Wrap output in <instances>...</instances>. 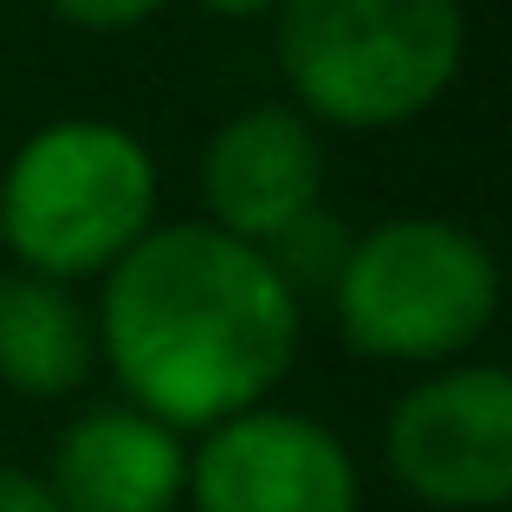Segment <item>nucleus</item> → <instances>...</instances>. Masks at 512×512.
<instances>
[{
    "instance_id": "nucleus-5",
    "label": "nucleus",
    "mask_w": 512,
    "mask_h": 512,
    "mask_svg": "<svg viewBox=\"0 0 512 512\" xmlns=\"http://www.w3.org/2000/svg\"><path fill=\"white\" fill-rule=\"evenodd\" d=\"M389 474L428 506L487 512L512 493V383L493 363L415 383L389 415Z\"/></svg>"
},
{
    "instance_id": "nucleus-8",
    "label": "nucleus",
    "mask_w": 512,
    "mask_h": 512,
    "mask_svg": "<svg viewBox=\"0 0 512 512\" xmlns=\"http://www.w3.org/2000/svg\"><path fill=\"white\" fill-rule=\"evenodd\" d=\"M46 487L59 512H169L188 487V454L143 409H91L65 428Z\"/></svg>"
},
{
    "instance_id": "nucleus-10",
    "label": "nucleus",
    "mask_w": 512,
    "mask_h": 512,
    "mask_svg": "<svg viewBox=\"0 0 512 512\" xmlns=\"http://www.w3.org/2000/svg\"><path fill=\"white\" fill-rule=\"evenodd\" d=\"M260 253H266V266L292 286V299H299V286H338V273L350 260V234L331 221L325 208H312L305 221H292L279 240H266Z\"/></svg>"
},
{
    "instance_id": "nucleus-11",
    "label": "nucleus",
    "mask_w": 512,
    "mask_h": 512,
    "mask_svg": "<svg viewBox=\"0 0 512 512\" xmlns=\"http://www.w3.org/2000/svg\"><path fill=\"white\" fill-rule=\"evenodd\" d=\"M52 7H59V20H72V26H91V33H117V26L150 20L163 0H52Z\"/></svg>"
},
{
    "instance_id": "nucleus-6",
    "label": "nucleus",
    "mask_w": 512,
    "mask_h": 512,
    "mask_svg": "<svg viewBox=\"0 0 512 512\" xmlns=\"http://www.w3.org/2000/svg\"><path fill=\"white\" fill-rule=\"evenodd\" d=\"M195 512H357V467L312 415L247 409L201 441Z\"/></svg>"
},
{
    "instance_id": "nucleus-7",
    "label": "nucleus",
    "mask_w": 512,
    "mask_h": 512,
    "mask_svg": "<svg viewBox=\"0 0 512 512\" xmlns=\"http://www.w3.org/2000/svg\"><path fill=\"white\" fill-rule=\"evenodd\" d=\"M201 195H208V227L227 240L266 247L292 221L318 208L325 195V143L286 104H253L234 124L214 130L208 156H201Z\"/></svg>"
},
{
    "instance_id": "nucleus-13",
    "label": "nucleus",
    "mask_w": 512,
    "mask_h": 512,
    "mask_svg": "<svg viewBox=\"0 0 512 512\" xmlns=\"http://www.w3.org/2000/svg\"><path fill=\"white\" fill-rule=\"evenodd\" d=\"M201 7H214L221 20H253V13H273L279 0H201Z\"/></svg>"
},
{
    "instance_id": "nucleus-12",
    "label": "nucleus",
    "mask_w": 512,
    "mask_h": 512,
    "mask_svg": "<svg viewBox=\"0 0 512 512\" xmlns=\"http://www.w3.org/2000/svg\"><path fill=\"white\" fill-rule=\"evenodd\" d=\"M0 512H59V500H52V487L39 474L0 461Z\"/></svg>"
},
{
    "instance_id": "nucleus-3",
    "label": "nucleus",
    "mask_w": 512,
    "mask_h": 512,
    "mask_svg": "<svg viewBox=\"0 0 512 512\" xmlns=\"http://www.w3.org/2000/svg\"><path fill=\"white\" fill-rule=\"evenodd\" d=\"M156 214V169L117 124H52L20 143L0 182V240L33 266V279L111 273Z\"/></svg>"
},
{
    "instance_id": "nucleus-2",
    "label": "nucleus",
    "mask_w": 512,
    "mask_h": 512,
    "mask_svg": "<svg viewBox=\"0 0 512 512\" xmlns=\"http://www.w3.org/2000/svg\"><path fill=\"white\" fill-rule=\"evenodd\" d=\"M273 13L299 104L350 130L422 117L467 52L461 0H279Z\"/></svg>"
},
{
    "instance_id": "nucleus-4",
    "label": "nucleus",
    "mask_w": 512,
    "mask_h": 512,
    "mask_svg": "<svg viewBox=\"0 0 512 512\" xmlns=\"http://www.w3.org/2000/svg\"><path fill=\"white\" fill-rule=\"evenodd\" d=\"M344 344L389 363L461 357L500 312V266L467 227L435 214H402L350 240L331 286Z\"/></svg>"
},
{
    "instance_id": "nucleus-9",
    "label": "nucleus",
    "mask_w": 512,
    "mask_h": 512,
    "mask_svg": "<svg viewBox=\"0 0 512 512\" xmlns=\"http://www.w3.org/2000/svg\"><path fill=\"white\" fill-rule=\"evenodd\" d=\"M91 318L65 286L0 273V383L20 396H65L91 376Z\"/></svg>"
},
{
    "instance_id": "nucleus-1",
    "label": "nucleus",
    "mask_w": 512,
    "mask_h": 512,
    "mask_svg": "<svg viewBox=\"0 0 512 512\" xmlns=\"http://www.w3.org/2000/svg\"><path fill=\"white\" fill-rule=\"evenodd\" d=\"M104 357L150 422L221 428L299 357V299L260 247L208 221L150 227L104 273Z\"/></svg>"
}]
</instances>
